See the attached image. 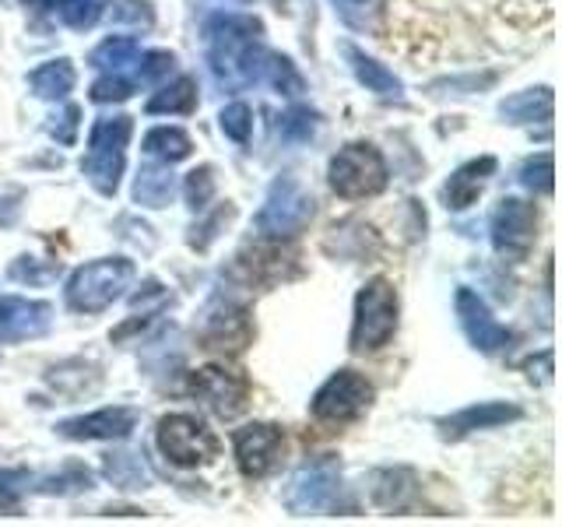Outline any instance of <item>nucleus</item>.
<instances>
[{
  "label": "nucleus",
  "instance_id": "f257e3e1",
  "mask_svg": "<svg viewBox=\"0 0 562 527\" xmlns=\"http://www.w3.org/2000/svg\"><path fill=\"white\" fill-rule=\"evenodd\" d=\"M207 35V64L222 88L236 92L260 81L263 75V25L254 14H215L204 29Z\"/></svg>",
  "mask_w": 562,
  "mask_h": 527
},
{
  "label": "nucleus",
  "instance_id": "f03ea898",
  "mask_svg": "<svg viewBox=\"0 0 562 527\" xmlns=\"http://www.w3.org/2000/svg\"><path fill=\"white\" fill-rule=\"evenodd\" d=\"M134 134V120L131 116H99L88 131V148L81 158V172L85 180L92 183L102 198H113L120 190V176L127 169V145Z\"/></svg>",
  "mask_w": 562,
  "mask_h": 527
},
{
  "label": "nucleus",
  "instance_id": "7ed1b4c3",
  "mask_svg": "<svg viewBox=\"0 0 562 527\" xmlns=\"http://www.w3.org/2000/svg\"><path fill=\"white\" fill-rule=\"evenodd\" d=\"M397 289L391 278H369L356 295V313H351V334L348 348L362 356V351H380L394 341L397 334Z\"/></svg>",
  "mask_w": 562,
  "mask_h": 527
},
{
  "label": "nucleus",
  "instance_id": "20e7f679",
  "mask_svg": "<svg viewBox=\"0 0 562 527\" xmlns=\"http://www.w3.org/2000/svg\"><path fill=\"white\" fill-rule=\"evenodd\" d=\"M134 274H137L134 260L127 257H99L92 264H81V268L67 278L64 303L70 313H85V316L102 313L131 289Z\"/></svg>",
  "mask_w": 562,
  "mask_h": 527
},
{
  "label": "nucleus",
  "instance_id": "39448f33",
  "mask_svg": "<svg viewBox=\"0 0 562 527\" xmlns=\"http://www.w3.org/2000/svg\"><path fill=\"white\" fill-rule=\"evenodd\" d=\"M327 180L338 198L366 201V198H376V193L386 190V183H391V169H386V158L380 155L376 145H369V141H351V145H345L330 158Z\"/></svg>",
  "mask_w": 562,
  "mask_h": 527
},
{
  "label": "nucleus",
  "instance_id": "423d86ee",
  "mask_svg": "<svg viewBox=\"0 0 562 527\" xmlns=\"http://www.w3.org/2000/svg\"><path fill=\"white\" fill-rule=\"evenodd\" d=\"M313 215H316L313 193L299 183L292 172H281L268 187L263 208L257 211V228L271 239H292L313 222Z\"/></svg>",
  "mask_w": 562,
  "mask_h": 527
},
{
  "label": "nucleus",
  "instance_id": "0eeeda50",
  "mask_svg": "<svg viewBox=\"0 0 562 527\" xmlns=\"http://www.w3.org/2000/svg\"><path fill=\"white\" fill-rule=\"evenodd\" d=\"M373 397H376V386L366 380V373H359V369H338V373H330L321 383V391L313 394L310 412L316 422L345 426V422H356L373 408Z\"/></svg>",
  "mask_w": 562,
  "mask_h": 527
},
{
  "label": "nucleus",
  "instance_id": "6e6552de",
  "mask_svg": "<svg viewBox=\"0 0 562 527\" xmlns=\"http://www.w3.org/2000/svg\"><path fill=\"white\" fill-rule=\"evenodd\" d=\"M155 444L176 468H204L218 457V436L190 412H172L158 422Z\"/></svg>",
  "mask_w": 562,
  "mask_h": 527
},
{
  "label": "nucleus",
  "instance_id": "1a4fd4ad",
  "mask_svg": "<svg viewBox=\"0 0 562 527\" xmlns=\"http://www.w3.org/2000/svg\"><path fill=\"white\" fill-rule=\"evenodd\" d=\"M341 492V464L334 457H316V461L299 464V471L289 479L285 506L292 514H321L330 509Z\"/></svg>",
  "mask_w": 562,
  "mask_h": 527
},
{
  "label": "nucleus",
  "instance_id": "9d476101",
  "mask_svg": "<svg viewBox=\"0 0 562 527\" xmlns=\"http://www.w3.org/2000/svg\"><path fill=\"white\" fill-rule=\"evenodd\" d=\"M488 233H492V250L499 257L524 260L535 250V239H538V208L520 198L499 201V208L492 211Z\"/></svg>",
  "mask_w": 562,
  "mask_h": 527
},
{
  "label": "nucleus",
  "instance_id": "9b49d317",
  "mask_svg": "<svg viewBox=\"0 0 562 527\" xmlns=\"http://www.w3.org/2000/svg\"><path fill=\"white\" fill-rule=\"evenodd\" d=\"M190 394L198 397L211 415L236 418L246 401H250V380L239 369H225L218 362L201 366L198 373H190Z\"/></svg>",
  "mask_w": 562,
  "mask_h": 527
},
{
  "label": "nucleus",
  "instance_id": "f8f14e48",
  "mask_svg": "<svg viewBox=\"0 0 562 527\" xmlns=\"http://www.w3.org/2000/svg\"><path fill=\"white\" fill-rule=\"evenodd\" d=\"M281 450H285V433L271 422H250L233 433V453H236V468L243 479H268L274 471Z\"/></svg>",
  "mask_w": 562,
  "mask_h": 527
},
{
  "label": "nucleus",
  "instance_id": "ddd939ff",
  "mask_svg": "<svg viewBox=\"0 0 562 527\" xmlns=\"http://www.w3.org/2000/svg\"><path fill=\"white\" fill-rule=\"evenodd\" d=\"M453 310H457V324H461L464 338L485 351V356H496V351L509 348V341H514V334H509V327H503L496 316H492V310L485 306V299L461 285L453 295Z\"/></svg>",
  "mask_w": 562,
  "mask_h": 527
},
{
  "label": "nucleus",
  "instance_id": "4468645a",
  "mask_svg": "<svg viewBox=\"0 0 562 527\" xmlns=\"http://www.w3.org/2000/svg\"><path fill=\"white\" fill-rule=\"evenodd\" d=\"M137 408L131 404H113V408H99L78 418L57 422V436L75 439V444H105V439H127L137 429Z\"/></svg>",
  "mask_w": 562,
  "mask_h": 527
},
{
  "label": "nucleus",
  "instance_id": "2eb2a0df",
  "mask_svg": "<svg viewBox=\"0 0 562 527\" xmlns=\"http://www.w3.org/2000/svg\"><path fill=\"white\" fill-rule=\"evenodd\" d=\"M53 327V306L43 299L25 295H0V345L35 341L49 334Z\"/></svg>",
  "mask_w": 562,
  "mask_h": 527
},
{
  "label": "nucleus",
  "instance_id": "dca6fc26",
  "mask_svg": "<svg viewBox=\"0 0 562 527\" xmlns=\"http://www.w3.org/2000/svg\"><path fill=\"white\" fill-rule=\"evenodd\" d=\"M201 341L211 351H225V356H239V351L254 341V321L250 310L236 303H218L204 313Z\"/></svg>",
  "mask_w": 562,
  "mask_h": 527
},
{
  "label": "nucleus",
  "instance_id": "f3484780",
  "mask_svg": "<svg viewBox=\"0 0 562 527\" xmlns=\"http://www.w3.org/2000/svg\"><path fill=\"white\" fill-rule=\"evenodd\" d=\"M524 412L517 404H506V401H482V404H468V408L453 412L447 418H439V433L443 439H464L471 433H482V429H499L517 422Z\"/></svg>",
  "mask_w": 562,
  "mask_h": 527
},
{
  "label": "nucleus",
  "instance_id": "a211bd4d",
  "mask_svg": "<svg viewBox=\"0 0 562 527\" xmlns=\"http://www.w3.org/2000/svg\"><path fill=\"white\" fill-rule=\"evenodd\" d=\"M496 155H479V158H471V162L464 166H457L450 172V180L443 183V204L450 211H468L474 201L482 198V190L485 183L492 180V172H496Z\"/></svg>",
  "mask_w": 562,
  "mask_h": 527
},
{
  "label": "nucleus",
  "instance_id": "6ab92c4d",
  "mask_svg": "<svg viewBox=\"0 0 562 527\" xmlns=\"http://www.w3.org/2000/svg\"><path fill=\"white\" fill-rule=\"evenodd\" d=\"M341 53L351 67V75H356V81L366 88V92H373L376 99H386V102H404V85L391 67H383L376 57H369L366 49L351 46V43H345Z\"/></svg>",
  "mask_w": 562,
  "mask_h": 527
},
{
  "label": "nucleus",
  "instance_id": "aec40b11",
  "mask_svg": "<svg viewBox=\"0 0 562 527\" xmlns=\"http://www.w3.org/2000/svg\"><path fill=\"white\" fill-rule=\"evenodd\" d=\"M236 260H239V271L246 274V281H263V285H274V281L289 278L285 264H292L295 254L281 239L263 236V243L250 246V250H243Z\"/></svg>",
  "mask_w": 562,
  "mask_h": 527
},
{
  "label": "nucleus",
  "instance_id": "412c9836",
  "mask_svg": "<svg viewBox=\"0 0 562 527\" xmlns=\"http://www.w3.org/2000/svg\"><path fill=\"white\" fill-rule=\"evenodd\" d=\"M418 500V474L412 468H380L373 471V503L391 514H404Z\"/></svg>",
  "mask_w": 562,
  "mask_h": 527
},
{
  "label": "nucleus",
  "instance_id": "4be33fe9",
  "mask_svg": "<svg viewBox=\"0 0 562 527\" xmlns=\"http://www.w3.org/2000/svg\"><path fill=\"white\" fill-rule=\"evenodd\" d=\"M75 81H78V70L67 57L57 60H46L35 70H29V92L35 99H46V102H60L75 92Z\"/></svg>",
  "mask_w": 562,
  "mask_h": 527
},
{
  "label": "nucleus",
  "instance_id": "5701e85b",
  "mask_svg": "<svg viewBox=\"0 0 562 527\" xmlns=\"http://www.w3.org/2000/svg\"><path fill=\"white\" fill-rule=\"evenodd\" d=\"M172 193H176V176L169 172L166 162H148L140 166L137 176H134V201L140 208H166L172 204Z\"/></svg>",
  "mask_w": 562,
  "mask_h": 527
},
{
  "label": "nucleus",
  "instance_id": "b1692460",
  "mask_svg": "<svg viewBox=\"0 0 562 527\" xmlns=\"http://www.w3.org/2000/svg\"><path fill=\"white\" fill-rule=\"evenodd\" d=\"M499 116L506 123H549L552 120V88H527L499 102Z\"/></svg>",
  "mask_w": 562,
  "mask_h": 527
},
{
  "label": "nucleus",
  "instance_id": "393cba45",
  "mask_svg": "<svg viewBox=\"0 0 562 527\" xmlns=\"http://www.w3.org/2000/svg\"><path fill=\"white\" fill-rule=\"evenodd\" d=\"M145 110L151 116L158 113H169V116H190L193 110H198V81H193L190 75H180L172 85H162L158 92L148 99Z\"/></svg>",
  "mask_w": 562,
  "mask_h": 527
},
{
  "label": "nucleus",
  "instance_id": "a878e982",
  "mask_svg": "<svg viewBox=\"0 0 562 527\" xmlns=\"http://www.w3.org/2000/svg\"><path fill=\"white\" fill-rule=\"evenodd\" d=\"M145 155L155 158V162H166V166H176L183 162V158L193 155V141L183 127H155L145 134Z\"/></svg>",
  "mask_w": 562,
  "mask_h": 527
},
{
  "label": "nucleus",
  "instance_id": "bb28decb",
  "mask_svg": "<svg viewBox=\"0 0 562 527\" xmlns=\"http://www.w3.org/2000/svg\"><path fill=\"white\" fill-rule=\"evenodd\" d=\"M330 4H334V14H338L351 32H376L383 25L391 0H330Z\"/></svg>",
  "mask_w": 562,
  "mask_h": 527
},
{
  "label": "nucleus",
  "instance_id": "cd10ccee",
  "mask_svg": "<svg viewBox=\"0 0 562 527\" xmlns=\"http://www.w3.org/2000/svg\"><path fill=\"white\" fill-rule=\"evenodd\" d=\"M140 57V43L131 40V35H110V40H102L92 57H88V64L105 70V75H116V70H123L127 64H134Z\"/></svg>",
  "mask_w": 562,
  "mask_h": 527
},
{
  "label": "nucleus",
  "instance_id": "c85d7f7f",
  "mask_svg": "<svg viewBox=\"0 0 562 527\" xmlns=\"http://www.w3.org/2000/svg\"><path fill=\"white\" fill-rule=\"evenodd\" d=\"M260 78L271 81V88L278 96L295 99V96L306 92V78L299 75V67L289 57H281V53H268V57H263V75Z\"/></svg>",
  "mask_w": 562,
  "mask_h": 527
},
{
  "label": "nucleus",
  "instance_id": "c756f323",
  "mask_svg": "<svg viewBox=\"0 0 562 527\" xmlns=\"http://www.w3.org/2000/svg\"><path fill=\"white\" fill-rule=\"evenodd\" d=\"M92 471H88L85 464H67L60 474H49V479H43L40 485H35V492H46V496H75V492H88L92 489Z\"/></svg>",
  "mask_w": 562,
  "mask_h": 527
},
{
  "label": "nucleus",
  "instance_id": "7c9ffc66",
  "mask_svg": "<svg viewBox=\"0 0 562 527\" xmlns=\"http://www.w3.org/2000/svg\"><path fill=\"white\" fill-rule=\"evenodd\" d=\"M105 474L113 479L120 489H145L148 485V471L140 464L137 453H110L105 457Z\"/></svg>",
  "mask_w": 562,
  "mask_h": 527
},
{
  "label": "nucleus",
  "instance_id": "2f4dec72",
  "mask_svg": "<svg viewBox=\"0 0 562 527\" xmlns=\"http://www.w3.org/2000/svg\"><path fill=\"white\" fill-rule=\"evenodd\" d=\"M316 127H321V116H316L310 105H292V110H285L278 120V134L285 141H292V145L310 141L316 134Z\"/></svg>",
  "mask_w": 562,
  "mask_h": 527
},
{
  "label": "nucleus",
  "instance_id": "473e14b6",
  "mask_svg": "<svg viewBox=\"0 0 562 527\" xmlns=\"http://www.w3.org/2000/svg\"><path fill=\"white\" fill-rule=\"evenodd\" d=\"M218 127L228 141L236 145H250L254 137V110L246 102H228L225 110L218 113Z\"/></svg>",
  "mask_w": 562,
  "mask_h": 527
},
{
  "label": "nucleus",
  "instance_id": "72a5a7b5",
  "mask_svg": "<svg viewBox=\"0 0 562 527\" xmlns=\"http://www.w3.org/2000/svg\"><path fill=\"white\" fill-rule=\"evenodd\" d=\"M520 183L535 193H552L555 190V158L552 152H541L535 158H527L520 166Z\"/></svg>",
  "mask_w": 562,
  "mask_h": 527
},
{
  "label": "nucleus",
  "instance_id": "f704fd0d",
  "mask_svg": "<svg viewBox=\"0 0 562 527\" xmlns=\"http://www.w3.org/2000/svg\"><path fill=\"white\" fill-rule=\"evenodd\" d=\"M134 64H137V81L140 85H158L176 70V57L169 49H148V53H140Z\"/></svg>",
  "mask_w": 562,
  "mask_h": 527
},
{
  "label": "nucleus",
  "instance_id": "c9c22d12",
  "mask_svg": "<svg viewBox=\"0 0 562 527\" xmlns=\"http://www.w3.org/2000/svg\"><path fill=\"white\" fill-rule=\"evenodd\" d=\"M32 474L25 468H0V514H11L29 492Z\"/></svg>",
  "mask_w": 562,
  "mask_h": 527
},
{
  "label": "nucleus",
  "instance_id": "e433bc0d",
  "mask_svg": "<svg viewBox=\"0 0 562 527\" xmlns=\"http://www.w3.org/2000/svg\"><path fill=\"white\" fill-rule=\"evenodd\" d=\"M183 198L193 211H204L207 201L215 198V169L211 166H201V169H193L187 176V183H183Z\"/></svg>",
  "mask_w": 562,
  "mask_h": 527
},
{
  "label": "nucleus",
  "instance_id": "4c0bfd02",
  "mask_svg": "<svg viewBox=\"0 0 562 527\" xmlns=\"http://www.w3.org/2000/svg\"><path fill=\"white\" fill-rule=\"evenodd\" d=\"M102 8H105V0H67L60 8V18H64V25L85 32L102 18Z\"/></svg>",
  "mask_w": 562,
  "mask_h": 527
},
{
  "label": "nucleus",
  "instance_id": "58836bf2",
  "mask_svg": "<svg viewBox=\"0 0 562 527\" xmlns=\"http://www.w3.org/2000/svg\"><path fill=\"white\" fill-rule=\"evenodd\" d=\"M92 102H99V105H110V102H127L131 96H134V81H127L116 70V75H105V78H99L95 85H92Z\"/></svg>",
  "mask_w": 562,
  "mask_h": 527
},
{
  "label": "nucleus",
  "instance_id": "ea45409f",
  "mask_svg": "<svg viewBox=\"0 0 562 527\" xmlns=\"http://www.w3.org/2000/svg\"><path fill=\"white\" fill-rule=\"evenodd\" d=\"M8 274H11L14 281L43 285V281H49V278H57V274H60V264L46 260V268H40V260H35V257H18V260L11 264V268H8Z\"/></svg>",
  "mask_w": 562,
  "mask_h": 527
},
{
  "label": "nucleus",
  "instance_id": "a19ab883",
  "mask_svg": "<svg viewBox=\"0 0 562 527\" xmlns=\"http://www.w3.org/2000/svg\"><path fill=\"white\" fill-rule=\"evenodd\" d=\"M233 215H236V208L225 201V204H222V208H218L215 215H211L204 225H193V228H190V233H193V236H190V246H193V250H207L211 239L218 236V228H222L228 218H233Z\"/></svg>",
  "mask_w": 562,
  "mask_h": 527
},
{
  "label": "nucleus",
  "instance_id": "79ce46f5",
  "mask_svg": "<svg viewBox=\"0 0 562 527\" xmlns=\"http://www.w3.org/2000/svg\"><path fill=\"white\" fill-rule=\"evenodd\" d=\"M110 18L113 22H131V25H151L155 22L148 0H113Z\"/></svg>",
  "mask_w": 562,
  "mask_h": 527
},
{
  "label": "nucleus",
  "instance_id": "37998d69",
  "mask_svg": "<svg viewBox=\"0 0 562 527\" xmlns=\"http://www.w3.org/2000/svg\"><path fill=\"white\" fill-rule=\"evenodd\" d=\"M57 123H49V134L60 141V145H75L78 141V127H81V110L78 105H67L60 116H53Z\"/></svg>",
  "mask_w": 562,
  "mask_h": 527
},
{
  "label": "nucleus",
  "instance_id": "c03bdc74",
  "mask_svg": "<svg viewBox=\"0 0 562 527\" xmlns=\"http://www.w3.org/2000/svg\"><path fill=\"white\" fill-rule=\"evenodd\" d=\"M67 0H25V8H40V11H53V8H64Z\"/></svg>",
  "mask_w": 562,
  "mask_h": 527
}]
</instances>
